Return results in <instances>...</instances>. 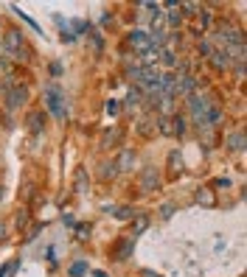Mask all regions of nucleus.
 I'll return each mask as SVG.
<instances>
[{"label":"nucleus","instance_id":"nucleus-2","mask_svg":"<svg viewBox=\"0 0 247 277\" xmlns=\"http://www.w3.org/2000/svg\"><path fill=\"white\" fill-rule=\"evenodd\" d=\"M188 110H191V115H194L197 126H200V123H205L208 112L213 110V104L208 98H202V95H191V98H188Z\"/></svg>","mask_w":247,"mask_h":277},{"label":"nucleus","instance_id":"nucleus-10","mask_svg":"<svg viewBox=\"0 0 247 277\" xmlns=\"http://www.w3.org/2000/svg\"><path fill=\"white\" fill-rule=\"evenodd\" d=\"M107 213H110L112 219H118V222H129V219H135V207H129V204H115V207H107Z\"/></svg>","mask_w":247,"mask_h":277},{"label":"nucleus","instance_id":"nucleus-28","mask_svg":"<svg viewBox=\"0 0 247 277\" xmlns=\"http://www.w3.org/2000/svg\"><path fill=\"white\" fill-rule=\"evenodd\" d=\"M118 112H121V101H107V115H112V118H115V115H118Z\"/></svg>","mask_w":247,"mask_h":277},{"label":"nucleus","instance_id":"nucleus-14","mask_svg":"<svg viewBox=\"0 0 247 277\" xmlns=\"http://www.w3.org/2000/svg\"><path fill=\"white\" fill-rule=\"evenodd\" d=\"M194 199H197V204H202V207H213V204H216V196H213L211 188H200Z\"/></svg>","mask_w":247,"mask_h":277},{"label":"nucleus","instance_id":"nucleus-38","mask_svg":"<svg viewBox=\"0 0 247 277\" xmlns=\"http://www.w3.org/2000/svg\"><path fill=\"white\" fill-rule=\"evenodd\" d=\"M0 31H3V20H0Z\"/></svg>","mask_w":247,"mask_h":277},{"label":"nucleus","instance_id":"nucleus-17","mask_svg":"<svg viewBox=\"0 0 247 277\" xmlns=\"http://www.w3.org/2000/svg\"><path fill=\"white\" fill-rule=\"evenodd\" d=\"M157 59H160V62H163V65L166 67H177V54H174V51H171V48H160V51H157Z\"/></svg>","mask_w":247,"mask_h":277},{"label":"nucleus","instance_id":"nucleus-15","mask_svg":"<svg viewBox=\"0 0 247 277\" xmlns=\"http://www.w3.org/2000/svg\"><path fill=\"white\" fill-rule=\"evenodd\" d=\"M73 190L76 193H87V171L84 168H76V174H73Z\"/></svg>","mask_w":247,"mask_h":277},{"label":"nucleus","instance_id":"nucleus-4","mask_svg":"<svg viewBox=\"0 0 247 277\" xmlns=\"http://www.w3.org/2000/svg\"><path fill=\"white\" fill-rule=\"evenodd\" d=\"M28 101V87L25 84H11L6 87V110H17Z\"/></svg>","mask_w":247,"mask_h":277},{"label":"nucleus","instance_id":"nucleus-27","mask_svg":"<svg viewBox=\"0 0 247 277\" xmlns=\"http://www.w3.org/2000/svg\"><path fill=\"white\" fill-rule=\"evenodd\" d=\"M200 22L205 25V28H208V25H213V14L208 9H200Z\"/></svg>","mask_w":247,"mask_h":277},{"label":"nucleus","instance_id":"nucleus-34","mask_svg":"<svg viewBox=\"0 0 247 277\" xmlns=\"http://www.w3.org/2000/svg\"><path fill=\"white\" fill-rule=\"evenodd\" d=\"M213 185H216V188H230V179H227V177H219Z\"/></svg>","mask_w":247,"mask_h":277},{"label":"nucleus","instance_id":"nucleus-18","mask_svg":"<svg viewBox=\"0 0 247 277\" xmlns=\"http://www.w3.org/2000/svg\"><path fill=\"white\" fill-rule=\"evenodd\" d=\"M171 132L177 134V137H183V134L188 132V121H185L183 115H174V118H171Z\"/></svg>","mask_w":247,"mask_h":277},{"label":"nucleus","instance_id":"nucleus-12","mask_svg":"<svg viewBox=\"0 0 247 277\" xmlns=\"http://www.w3.org/2000/svg\"><path fill=\"white\" fill-rule=\"evenodd\" d=\"M225 146H227L230 151H242V148H245V129L230 132V134H227V140H225Z\"/></svg>","mask_w":247,"mask_h":277},{"label":"nucleus","instance_id":"nucleus-16","mask_svg":"<svg viewBox=\"0 0 247 277\" xmlns=\"http://www.w3.org/2000/svg\"><path fill=\"white\" fill-rule=\"evenodd\" d=\"M118 140H121V129H107L101 134V148H112Z\"/></svg>","mask_w":247,"mask_h":277},{"label":"nucleus","instance_id":"nucleus-20","mask_svg":"<svg viewBox=\"0 0 247 277\" xmlns=\"http://www.w3.org/2000/svg\"><path fill=\"white\" fill-rule=\"evenodd\" d=\"M168 168H171V174H180V171H183V151H171V154H168Z\"/></svg>","mask_w":247,"mask_h":277},{"label":"nucleus","instance_id":"nucleus-37","mask_svg":"<svg viewBox=\"0 0 247 277\" xmlns=\"http://www.w3.org/2000/svg\"><path fill=\"white\" fill-rule=\"evenodd\" d=\"M3 193H6V188H0V199H3Z\"/></svg>","mask_w":247,"mask_h":277},{"label":"nucleus","instance_id":"nucleus-33","mask_svg":"<svg viewBox=\"0 0 247 277\" xmlns=\"http://www.w3.org/2000/svg\"><path fill=\"white\" fill-rule=\"evenodd\" d=\"M160 216H163V219H171V216H174V204H163V207H160Z\"/></svg>","mask_w":247,"mask_h":277},{"label":"nucleus","instance_id":"nucleus-11","mask_svg":"<svg viewBox=\"0 0 247 277\" xmlns=\"http://www.w3.org/2000/svg\"><path fill=\"white\" fill-rule=\"evenodd\" d=\"M132 166H135V151L132 148H124L118 154V160H115V168L118 171H132Z\"/></svg>","mask_w":247,"mask_h":277},{"label":"nucleus","instance_id":"nucleus-3","mask_svg":"<svg viewBox=\"0 0 247 277\" xmlns=\"http://www.w3.org/2000/svg\"><path fill=\"white\" fill-rule=\"evenodd\" d=\"M22 48H28V45H25V37H22V31L11 28V31L3 34V51H6V59H9L11 54L22 51Z\"/></svg>","mask_w":247,"mask_h":277},{"label":"nucleus","instance_id":"nucleus-1","mask_svg":"<svg viewBox=\"0 0 247 277\" xmlns=\"http://www.w3.org/2000/svg\"><path fill=\"white\" fill-rule=\"evenodd\" d=\"M45 104H48V112H51L54 118H59V121L67 115V112H65V98H62V92H59L56 87L45 90Z\"/></svg>","mask_w":247,"mask_h":277},{"label":"nucleus","instance_id":"nucleus-22","mask_svg":"<svg viewBox=\"0 0 247 277\" xmlns=\"http://www.w3.org/2000/svg\"><path fill=\"white\" fill-rule=\"evenodd\" d=\"M115 174H118L115 163H104V166H101V171H99V177H101V179H112Z\"/></svg>","mask_w":247,"mask_h":277},{"label":"nucleus","instance_id":"nucleus-35","mask_svg":"<svg viewBox=\"0 0 247 277\" xmlns=\"http://www.w3.org/2000/svg\"><path fill=\"white\" fill-rule=\"evenodd\" d=\"M141 277H160L157 272H149V269H141Z\"/></svg>","mask_w":247,"mask_h":277},{"label":"nucleus","instance_id":"nucleus-30","mask_svg":"<svg viewBox=\"0 0 247 277\" xmlns=\"http://www.w3.org/2000/svg\"><path fill=\"white\" fill-rule=\"evenodd\" d=\"M17 266H20V263H17V260H11L9 266H3V269H0V277H11L14 272H17Z\"/></svg>","mask_w":247,"mask_h":277},{"label":"nucleus","instance_id":"nucleus-8","mask_svg":"<svg viewBox=\"0 0 247 277\" xmlns=\"http://www.w3.org/2000/svg\"><path fill=\"white\" fill-rule=\"evenodd\" d=\"M211 65L216 67V70H227V67H233V56L227 54L225 48H219V51L211 54Z\"/></svg>","mask_w":247,"mask_h":277},{"label":"nucleus","instance_id":"nucleus-6","mask_svg":"<svg viewBox=\"0 0 247 277\" xmlns=\"http://www.w3.org/2000/svg\"><path fill=\"white\" fill-rule=\"evenodd\" d=\"M138 185H141L144 193H152V190L160 188V174H157V168H144L141 177H138Z\"/></svg>","mask_w":247,"mask_h":277},{"label":"nucleus","instance_id":"nucleus-5","mask_svg":"<svg viewBox=\"0 0 247 277\" xmlns=\"http://www.w3.org/2000/svg\"><path fill=\"white\" fill-rule=\"evenodd\" d=\"M200 87V78L197 76H174V98L177 95H185V98H191L194 95V90Z\"/></svg>","mask_w":247,"mask_h":277},{"label":"nucleus","instance_id":"nucleus-9","mask_svg":"<svg viewBox=\"0 0 247 277\" xmlns=\"http://www.w3.org/2000/svg\"><path fill=\"white\" fill-rule=\"evenodd\" d=\"M132 249H135L132 238H124V241H118V246L112 249V260H126V258H132Z\"/></svg>","mask_w":247,"mask_h":277},{"label":"nucleus","instance_id":"nucleus-29","mask_svg":"<svg viewBox=\"0 0 247 277\" xmlns=\"http://www.w3.org/2000/svg\"><path fill=\"white\" fill-rule=\"evenodd\" d=\"M138 132H141V134H152V132H155V129H152V121L144 118V121L138 123Z\"/></svg>","mask_w":247,"mask_h":277},{"label":"nucleus","instance_id":"nucleus-25","mask_svg":"<svg viewBox=\"0 0 247 277\" xmlns=\"http://www.w3.org/2000/svg\"><path fill=\"white\" fill-rule=\"evenodd\" d=\"M163 22H168L171 28H177V25H183V14H180V11H168Z\"/></svg>","mask_w":247,"mask_h":277},{"label":"nucleus","instance_id":"nucleus-24","mask_svg":"<svg viewBox=\"0 0 247 277\" xmlns=\"http://www.w3.org/2000/svg\"><path fill=\"white\" fill-rule=\"evenodd\" d=\"M84 272H87V263H84V260L70 263V277H84Z\"/></svg>","mask_w":247,"mask_h":277},{"label":"nucleus","instance_id":"nucleus-21","mask_svg":"<svg viewBox=\"0 0 247 277\" xmlns=\"http://www.w3.org/2000/svg\"><path fill=\"white\" fill-rule=\"evenodd\" d=\"M138 104H141V90L132 87L129 92H126V104H124V107H126V110H135Z\"/></svg>","mask_w":247,"mask_h":277},{"label":"nucleus","instance_id":"nucleus-31","mask_svg":"<svg viewBox=\"0 0 247 277\" xmlns=\"http://www.w3.org/2000/svg\"><path fill=\"white\" fill-rule=\"evenodd\" d=\"M76 235L82 238V241H84V238H90V224H79V227H76Z\"/></svg>","mask_w":247,"mask_h":277},{"label":"nucleus","instance_id":"nucleus-26","mask_svg":"<svg viewBox=\"0 0 247 277\" xmlns=\"http://www.w3.org/2000/svg\"><path fill=\"white\" fill-rule=\"evenodd\" d=\"M146 227H149V219H144V216H141V219H135V222H132V235L144 233Z\"/></svg>","mask_w":247,"mask_h":277},{"label":"nucleus","instance_id":"nucleus-19","mask_svg":"<svg viewBox=\"0 0 247 277\" xmlns=\"http://www.w3.org/2000/svg\"><path fill=\"white\" fill-rule=\"evenodd\" d=\"M155 129H157L160 134H166V137H168V134H174V132H171V118H168V115H157Z\"/></svg>","mask_w":247,"mask_h":277},{"label":"nucleus","instance_id":"nucleus-7","mask_svg":"<svg viewBox=\"0 0 247 277\" xmlns=\"http://www.w3.org/2000/svg\"><path fill=\"white\" fill-rule=\"evenodd\" d=\"M126 39H129V45L138 51V56L152 48V42H149V34H146V31H138V28H135V31H129V37H126Z\"/></svg>","mask_w":247,"mask_h":277},{"label":"nucleus","instance_id":"nucleus-36","mask_svg":"<svg viewBox=\"0 0 247 277\" xmlns=\"http://www.w3.org/2000/svg\"><path fill=\"white\" fill-rule=\"evenodd\" d=\"M93 277H107V275H104V272H93Z\"/></svg>","mask_w":247,"mask_h":277},{"label":"nucleus","instance_id":"nucleus-32","mask_svg":"<svg viewBox=\"0 0 247 277\" xmlns=\"http://www.w3.org/2000/svg\"><path fill=\"white\" fill-rule=\"evenodd\" d=\"M177 9H183V17H185V14H194V11H197V3H180Z\"/></svg>","mask_w":247,"mask_h":277},{"label":"nucleus","instance_id":"nucleus-13","mask_svg":"<svg viewBox=\"0 0 247 277\" xmlns=\"http://www.w3.org/2000/svg\"><path fill=\"white\" fill-rule=\"evenodd\" d=\"M25 123H28V129H31L34 134H40L42 126H45V112H31V115L25 118Z\"/></svg>","mask_w":247,"mask_h":277},{"label":"nucleus","instance_id":"nucleus-23","mask_svg":"<svg viewBox=\"0 0 247 277\" xmlns=\"http://www.w3.org/2000/svg\"><path fill=\"white\" fill-rule=\"evenodd\" d=\"M197 51H200V56H205V59H211V54H213V45H211V39H200V45H197Z\"/></svg>","mask_w":247,"mask_h":277}]
</instances>
